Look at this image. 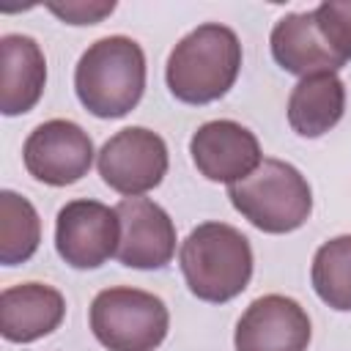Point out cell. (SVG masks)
<instances>
[{"label": "cell", "instance_id": "8992f818", "mask_svg": "<svg viewBox=\"0 0 351 351\" xmlns=\"http://www.w3.org/2000/svg\"><path fill=\"white\" fill-rule=\"evenodd\" d=\"M167 165L165 140L145 126H126L115 132L96 156L101 181L126 197H140L159 186Z\"/></svg>", "mask_w": 351, "mask_h": 351}, {"label": "cell", "instance_id": "d6986e66", "mask_svg": "<svg viewBox=\"0 0 351 351\" xmlns=\"http://www.w3.org/2000/svg\"><path fill=\"white\" fill-rule=\"evenodd\" d=\"M47 8L58 19H63L66 25H96L107 14L115 11V3L112 0H107V3H101V0H88V3L85 0H69V3H47Z\"/></svg>", "mask_w": 351, "mask_h": 351}, {"label": "cell", "instance_id": "9c48e42d", "mask_svg": "<svg viewBox=\"0 0 351 351\" xmlns=\"http://www.w3.org/2000/svg\"><path fill=\"white\" fill-rule=\"evenodd\" d=\"M310 335V315L296 299L266 293L241 313L233 346L236 351H307Z\"/></svg>", "mask_w": 351, "mask_h": 351}, {"label": "cell", "instance_id": "e0dca14e", "mask_svg": "<svg viewBox=\"0 0 351 351\" xmlns=\"http://www.w3.org/2000/svg\"><path fill=\"white\" fill-rule=\"evenodd\" d=\"M313 291L332 310H351V233L324 241L310 266Z\"/></svg>", "mask_w": 351, "mask_h": 351}, {"label": "cell", "instance_id": "3957f363", "mask_svg": "<svg viewBox=\"0 0 351 351\" xmlns=\"http://www.w3.org/2000/svg\"><path fill=\"white\" fill-rule=\"evenodd\" d=\"M181 271L200 302L222 304L236 299L252 277L250 239L225 222H203L181 241Z\"/></svg>", "mask_w": 351, "mask_h": 351}, {"label": "cell", "instance_id": "52a82bcc", "mask_svg": "<svg viewBox=\"0 0 351 351\" xmlns=\"http://www.w3.org/2000/svg\"><path fill=\"white\" fill-rule=\"evenodd\" d=\"M93 154L96 151L88 132L66 118L38 123L22 145V162L27 173L49 186L77 184L82 176H88Z\"/></svg>", "mask_w": 351, "mask_h": 351}, {"label": "cell", "instance_id": "7c38bea8", "mask_svg": "<svg viewBox=\"0 0 351 351\" xmlns=\"http://www.w3.org/2000/svg\"><path fill=\"white\" fill-rule=\"evenodd\" d=\"M66 299L44 282L11 285L0 293V332L8 343H33L60 326Z\"/></svg>", "mask_w": 351, "mask_h": 351}, {"label": "cell", "instance_id": "5b68a950", "mask_svg": "<svg viewBox=\"0 0 351 351\" xmlns=\"http://www.w3.org/2000/svg\"><path fill=\"white\" fill-rule=\"evenodd\" d=\"M90 332L107 351H154L170 329L165 302L140 288H104L90 302Z\"/></svg>", "mask_w": 351, "mask_h": 351}, {"label": "cell", "instance_id": "5bb4252c", "mask_svg": "<svg viewBox=\"0 0 351 351\" xmlns=\"http://www.w3.org/2000/svg\"><path fill=\"white\" fill-rule=\"evenodd\" d=\"M47 85V60L36 38L5 33L0 38V112H30Z\"/></svg>", "mask_w": 351, "mask_h": 351}, {"label": "cell", "instance_id": "2e32d148", "mask_svg": "<svg viewBox=\"0 0 351 351\" xmlns=\"http://www.w3.org/2000/svg\"><path fill=\"white\" fill-rule=\"evenodd\" d=\"M41 241V219L33 203L11 189L0 192V263L16 266L33 258Z\"/></svg>", "mask_w": 351, "mask_h": 351}, {"label": "cell", "instance_id": "8fae6325", "mask_svg": "<svg viewBox=\"0 0 351 351\" xmlns=\"http://www.w3.org/2000/svg\"><path fill=\"white\" fill-rule=\"evenodd\" d=\"M121 241L115 258L129 269H162L176 255V225L148 197H123L115 206Z\"/></svg>", "mask_w": 351, "mask_h": 351}, {"label": "cell", "instance_id": "ba28073f", "mask_svg": "<svg viewBox=\"0 0 351 351\" xmlns=\"http://www.w3.org/2000/svg\"><path fill=\"white\" fill-rule=\"evenodd\" d=\"M121 222L99 200H71L55 219V250L71 269H99L118 252Z\"/></svg>", "mask_w": 351, "mask_h": 351}, {"label": "cell", "instance_id": "6da1fadb", "mask_svg": "<svg viewBox=\"0 0 351 351\" xmlns=\"http://www.w3.org/2000/svg\"><path fill=\"white\" fill-rule=\"evenodd\" d=\"M241 71L239 36L219 22H203L189 30L170 52L165 80L184 104H208L222 99Z\"/></svg>", "mask_w": 351, "mask_h": 351}, {"label": "cell", "instance_id": "ac0fdd59", "mask_svg": "<svg viewBox=\"0 0 351 351\" xmlns=\"http://www.w3.org/2000/svg\"><path fill=\"white\" fill-rule=\"evenodd\" d=\"M315 25L335 55L351 60V0H326L313 8Z\"/></svg>", "mask_w": 351, "mask_h": 351}, {"label": "cell", "instance_id": "7a4b0ae2", "mask_svg": "<svg viewBox=\"0 0 351 351\" xmlns=\"http://www.w3.org/2000/svg\"><path fill=\"white\" fill-rule=\"evenodd\" d=\"M80 104L96 118H123L137 107L145 90V55L129 36H104L93 41L74 69Z\"/></svg>", "mask_w": 351, "mask_h": 351}, {"label": "cell", "instance_id": "9a60e30c", "mask_svg": "<svg viewBox=\"0 0 351 351\" xmlns=\"http://www.w3.org/2000/svg\"><path fill=\"white\" fill-rule=\"evenodd\" d=\"M346 110V85L337 74L302 77L288 96V123L299 137H321Z\"/></svg>", "mask_w": 351, "mask_h": 351}, {"label": "cell", "instance_id": "277c9868", "mask_svg": "<svg viewBox=\"0 0 351 351\" xmlns=\"http://www.w3.org/2000/svg\"><path fill=\"white\" fill-rule=\"evenodd\" d=\"M233 208L263 233H291L310 219L307 178L282 159H263L247 178L228 186Z\"/></svg>", "mask_w": 351, "mask_h": 351}, {"label": "cell", "instance_id": "30bf717a", "mask_svg": "<svg viewBox=\"0 0 351 351\" xmlns=\"http://www.w3.org/2000/svg\"><path fill=\"white\" fill-rule=\"evenodd\" d=\"M189 154L203 178L228 186L247 178L263 162L258 137L247 126L228 118L197 126L189 140Z\"/></svg>", "mask_w": 351, "mask_h": 351}, {"label": "cell", "instance_id": "4fadbf2b", "mask_svg": "<svg viewBox=\"0 0 351 351\" xmlns=\"http://www.w3.org/2000/svg\"><path fill=\"white\" fill-rule=\"evenodd\" d=\"M269 44L280 69L296 77L337 74V69L346 66V60L335 55L332 47L324 41L313 11L285 14L282 19H277V25L271 27Z\"/></svg>", "mask_w": 351, "mask_h": 351}]
</instances>
